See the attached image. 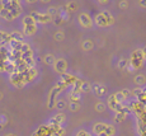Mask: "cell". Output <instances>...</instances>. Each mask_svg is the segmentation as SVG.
Wrapping results in <instances>:
<instances>
[{"label":"cell","mask_w":146,"mask_h":136,"mask_svg":"<svg viewBox=\"0 0 146 136\" xmlns=\"http://www.w3.org/2000/svg\"><path fill=\"white\" fill-rule=\"evenodd\" d=\"M114 97H116V99H117V102H118L119 104H123V102L126 101V98L125 95H123V93L122 92H118V93H116V94H114Z\"/></svg>","instance_id":"30bf717a"},{"label":"cell","mask_w":146,"mask_h":136,"mask_svg":"<svg viewBox=\"0 0 146 136\" xmlns=\"http://www.w3.org/2000/svg\"><path fill=\"white\" fill-rule=\"evenodd\" d=\"M89 89H90V85H89L88 83H83V84H81V90H83V92H88Z\"/></svg>","instance_id":"d6986e66"},{"label":"cell","mask_w":146,"mask_h":136,"mask_svg":"<svg viewBox=\"0 0 146 136\" xmlns=\"http://www.w3.org/2000/svg\"><path fill=\"white\" fill-rule=\"evenodd\" d=\"M139 4H140V7H142V8H146V1H140Z\"/></svg>","instance_id":"484cf974"},{"label":"cell","mask_w":146,"mask_h":136,"mask_svg":"<svg viewBox=\"0 0 146 136\" xmlns=\"http://www.w3.org/2000/svg\"><path fill=\"white\" fill-rule=\"evenodd\" d=\"M106 134L108 135V136H113L114 134H116V129H114V126H112V125H107Z\"/></svg>","instance_id":"8fae6325"},{"label":"cell","mask_w":146,"mask_h":136,"mask_svg":"<svg viewBox=\"0 0 146 136\" xmlns=\"http://www.w3.org/2000/svg\"><path fill=\"white\" fill-rule=\"evenodd\" d=\"M144 93H145V94H146V88H144Z\"/></svg>","instance_id":"f1b7e54d"},{"label":"cell","mask_w":146,"mask_h":136,"mask_svg":"<svg viewBox=\"0 0 146 136\" xmlns=\"http://www.w3.org/2000/svg\"><path fill=\"white\" fill-rule=\"evenodd\" d=\"M127 65H128V62L126 59H122L119 62H118V67H121V69H125V67H127Z\"/></svg>","instance_id":"e0dca14e"},{"label":"cell","mask_w":146,"mask_h":136,"mask_svg":"<svg viewBox=\"0 0 146 136\" xmlns=\"http://www.w3.org/2000/svg\"><path fill=\"white\" fill-rule=\"evenodd\" d=\"M24 28H26L24 33H26L27 36H32L33 33L36 32V25H24Z\"/></svg>","instance_id":"9c48e42d"},{"label":"cell","mask_w":146,"mask_h":136,"mask_svg":"<svg viewBox=\"0 0 146 136\" xmlns=\"http://www.w3.org/2000/svg\"><path fill=\"white\" fill-rule=\"evenodd\" d=\"M142 51H144V55H145V59H146V47H144V49H142Z\"/></svg>","instance_id":"83f0119b"},{"label":"cell","mask_w":146,"mask_h":136,"mask_svg":"<svg viewBox=\"0 0 146 136\" xmlns=\"http://www.w3.org/2000/svg\"><path fill=\"white\" fill-rule=\"evenodd\" d=\"M93 92H94L95 95L102 97V95H104L107 93V88L104 85H100V84H94L93 85Z\"/></svg>","instance_id":"3957f363"},{"label":"cell","mask_w":146,"mask_h":136,"mask_svg":"<svg viewBox=\"0 0 146 136\" xmlns=\"http://www.w3.org/2000/svg\"><path fill=\"white\" fill-rule=\"evenodd\" d=\"M66 69V62L65 60H58V61H56V70L57 71H64V70Z\"/></svg>","instance_id":"ba28073f"},{"label":"cell","mask_w":146,"mask_h":136,"mask_svg":"<svg viewBox=\"0 0 146 136\" xmlns=\"http://www.w3.org/2000/svg\"><path fill=\"white\" fill-rule=\"evenodd\" d=\"M56 104H57V108L58 109H64V108H65V104L66 103H65V101H58Z\"/></svg>","instance_id":"ffe728a7"},{"label":"cell","mask_w":146,"mask_h":136,"mask_svg":"<svg viewBox=\"0 0 146 136\" xmlns=\"http://www.w3.org/2000/svg\"><path fill=\"white\" fill-rule=\"evenodd\" d=\"M56 13H57V10H56L55 8H50L48 12H47V14H48V15H55Z\"/></svg>","instance_id":"7402d4cb"},{"label":"cell","mask_w":146,"mask_h":136,"mask_svg":"<svg viewBox=\"0 0 146 136\" xmlns=\"http://www.w3.org/2000/svg\"><path fill=\"white\" fill-rule=\"evenodd\" d=\"M95 109H97L98 112H103L106 109L104 103H97V104H95Z\"/></svg>","instance_id":"2e32d148"},{"label":"cell","mask_w":146,"mask_h":136,"mask_svg":"<svg viewBox=\"0 0 146 136\" xmlns=\"http://www.w3.org/2000/svg\"><path fill=\"white\" fill-rule=\"evenodd\" d=\"M62 35H64L62 32H57V33H56V36H55L56 39H62V37H64Z\"/></svg>","instance_id":"d4e9b609"},{"label":"cell","mask_w":146,"mask_h":136,"mask_svg":"<svg viewBox=\"0 0 146 136\" xmlns=\"http://www.w3.org/2000/svg\"><path fill=\"white\" fill-rule=\"evenodd\" d=\"M135 83L137 84L139 87H142L146 84V76L144 74H139L136 75V78H135Z\"/></svg>","instance_id":"8992f818"},{"label":"cell","mask_w":146,"mask_h":136,"mask_svg":"<svg viewBox=\"0 0 146 136\" xmlns=\"http://www.w3.org/2000/svg\"><path fill=\"white\" fill-rule=\"evenodd\" d=\"M126 113H123V112H119V113H116V121L117 122H122L123 120L126 118Z\"/></svg>","instance_id":"4fadbf2b"},{"label":"cell","mask_w":146,"mask_h":136,"mask_svg":"<svg viewBox=\"0 0 146 136\" xmlns=\"http://www.w3.org/2000/svg\"><path fill=\"white\" fill-rule=\"evenodd\" d=\"M79 19H80L81 24H83L84 27H90V25H92V19H90V17H89L86 13H83V14H81Z\"/></svg>","instance_id":"277c9868"},{"label":"cell","mask_w":146,"mask_h":136,"mask_svg":"<svg viewBox=\"0 0 146 136\" xmlns=\"http://www.w3.org/2000/svg\"><path fill=\"white\" fill-rule=\"evenodd\" d=\"M108 104H109V108L113 109V111H116L117 106H118L119 103L117 102V99H116V97H114V94H113V95H111V97L108 98Z\"/></svg>","instance_id":"5b68a950"},{"label":"cell","mask_w":146,"mask_h":136,"mask_svg":"<svg viewBox=\"0 0 146 136\" xmlns=\"http://www.w3.org/2000/svg\"><path fill=\"white\" fill-rule=\"evenodd\" d=\"M95 22H97V24L100 25V27H108V25L113 24L114 19H113V17H112V14L109 12H103V13L97 14V17H95Z\"/></svg>","instance_id":"6da1fadb"},{"label":"cell","mask_w":146,"mask_h":136,"mask_svg":"<svg viewBox=\"0 0 146 136\" xmlns=\"http://www.w3.org/2000/svg\"><path fill=\"white\" fill-rule=\"evenodd\" d=\"M106 127H107L106 123H97V125L94 126V132H95L97 135L102 134V132H106Z\"/></svg>","instance_id":"52a82bcc"},{"label":"cell","mask_w":146,"mask_h":136,"mask_svg":"<svg viewBox=\"0 0 146 136\" xmlns=\"http://www.w3.org/2000/svg\"><path fill=\"white\" fill-rule=\"evenodd\" d=\"M0 99H1V93H0Z\"/></svg>","instance_id":"f546056e"},{"label":"cell","mask_w":146,"mask_h":136,"mask_svg":"<svg viewBox=\"0 0 146 136\" xmlns=\"http://www.w3.org/2000/svg\"><path fill=\"white\" fill-rule=\"evenodd\" d=\"M12 38H13V39H17V41L21 42V41H22V38H23V36H22V33H21V32H13Z\"/></svg>","instance_id":"5bb4252c"},{"label":"cell","mask_w":146,"mask_h":136,"mask_svg":"<svg viewBox=\"0 0 146 136\" xmlns=\"http://www.w3.org/2000/svg\"><path fill=\"white\" fill-rule=\"evenodd\" d=\"M142 93H144V88L142 87H137V88H135V89L132 90V95H135V97H137V98H139Z\"/></svg>","instance_id":"7c38bea8"},{"label":"cell","mask_w":146,"mask_h":136,"mask_svg":"<svg viewBox=\"0 0 146 136\" xmlns=\"http://www.w3.org/2000/svg\"><path fill=\"white\" fill-rule=\"evenodd\" d=\"M121 92L123 93V95H125L126 98H128L131 94H132V92H130V90H128V89H123V90H121Z\"/></svg>","instance_id":"44dd1931"},{"label":"cell","mask_w":146,"mask_h":136,"mask_svg":"<svg viewBox=\"0 0 146 136\" xmlns=\"http://www.w3.org/2000/svg\"><path fill=\"white\" fill-rule=\"evenodd\" d=\"M145 60V55H144V51L142 50H136L132 52V56H131V65L136 69H140L144 64Z\"/></svg>","instance_id":"7a4b0ae2"},{"label":"cell","mask_w":146,"mask_h":136,"mask_svg":"<svg viewBox=\"0 0 146 136\" xmlns=\"http://www.w3.org/2000/svg\"><path fill=\"white\" fill-rule=\"evenodd\" d=\"M78 108H79V106H78L76 103H71V104H70V109H72V111H76Z\"/></svg>","instance_id":"cb8c5ba5"},{"label":"cell","mask_w":146,"mask_h":136,"mask_svg":"<svg viewBox=\"0 0 146 136\" xmlns=\"http://www.w3.org/2000/svg\"><path fill=\"white\" fill-rule=\"evenodd\" d=\"M84 49H85V50H88V49H92V47H93V42H92V41H85V42H84Z\"/></svg>","instance_id":"ac0fdd59"},{"label":"cell","mask_w":146,"mask_h":136,"mask_svg":"<svg viewBox=\"0 0 146 136\" xmlns=\"http://www.w3.org/2000/svg\"><path fill=\"white\" fill-rule=\"evenodd\" d=\"M44 61H46L47 64H50V65L55 64V59H53V56H52V55H47L46 57H44Z\"/></svg>","instance_id":"9a60e30c"},{"label":"cell","mask_w":146,"mask_h":136,"mask_svg":"<svg viewBox=\"0 0 146 136\" xmlns=\"http://www.w3.org/2000/svg\"><path fill=\"white\" fill-rule=\"evenodd\" d=\"M98 136H108V135H107V134H106V132H102V134H99V135H98Z\"/></svg>","instance_id":"4316f807"},{"label":"cell","mask_w":146,"mask_h":136,"mask_svg":"<svg viewBox=\"0 0 146 136\" xmlns=\"http://www.w3.org/2000/svg\"><path fill=\"white\" fill-rule=\"evenodd\" d=\"M118 5H119V8H123V9H125V8L128 7V3L127 1H121Z\"/></svg>","instance_id":"603a6c76"}]
</instances>
